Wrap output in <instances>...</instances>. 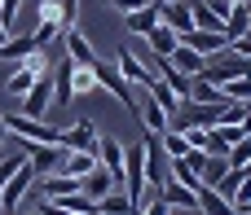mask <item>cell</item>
<instances>
[{"instance_id": "obj_6", "label": "cell", "mask_w": 251, "mask_h": 215, "mask_svg": "<svg viewBox=\"0 0 251 215\" xmlns=\"http://www.w3.org/2000/svg\"><path fill=\"white\" fill-rule=\"evenodd\" d=\"M18 145L26 150V163H31L40 176H49V172H57V167H62V154H66L62 145H31V141H18Z\"/></svg>"}, {"instance_id": "obj_21", "label": "cell", "mask_w": 251, "mask_h": 215, "mask_svg": "<svg viewBox=\"0 0 251 215\" xmlns=\"http://www.w3.org/2000/svg\"><path fill=\"white\" fill-rule=\"evenodd\" d=\"M168 176H172V180H181V185H185V189H194V194L203 189V176H199L185 158H168Z\"/></svg>"}, {"instance_id": "obj_26", "label": "cell", "mask_w": 251, "mask_h": 215, "mask_svg": "<svg viewBox=\"0 0 251 215\" xmlns=\"http://www.w3.org/2000/svg\"><path fill=\"white\" fill-rule=\"evenodd\" d=\"M225 163H229L234 172H243V167H247V163H251V136H243V141H234V145H229Z\"/></svg>"}, {"instance_id": "obj_1", "label": "cell", "mask_w": 251, "mask_h": 215, "mask_svg": "<svg viewBox=\"0 0 251 215\" xmlns=\"http://www.w3.org/2000/svg\"><path fill=\"white\" fill-rule=\"evenodd\" d=\"M93 75H97V88L101 92H115L119 97V106H128V114H137L141 106H137V92H132V84L115 70V62H106V57H97L93 62Z\"/></svg>"}, {"instance_id": "obj_35", "label": "cell", "mask_w": 251, "mask_h": 215, "mask_svg": "<svg viewBox=\"0 0 251 215\" xmlns=\"http://www.w3.org/2000/svg\"><path fill=\"white\" fill-rule=\"evenodd\" d=\"M9 141V128H4V114H0V145Z\"/></svg>"}, {"instance_id": "obj_32", "label": "cell", "mask_w": 251, "mask_h": 215, "mask_svg": "<svg viewBox=\"0 0 251 215\" xmlns=\"http://www.w3.org/2000/svg\"><path fill=\"white\" fill-rule=\"evenodd\" d=\"M18 4H22V0H4V4H0V22H4V26H13V18H18Z\"/></svg>"}, {"instance_id": "obj_11", "label": "cell", "mask_w": 251, "mask_h": 215, "mask_svg": "<svg viewBox=\"0 0 251 215\" xmlns=\"http://www.w3.org/2000/svg\"><path fill=\"white\" fill-rule=\"evenodd\" d=\"M66 88H71V101H84V97L101 92V88H97V75H93V66H75V62H71V75H66Z\"/></svg>"}, {"instance_id": "obj_12", "label": "cell", "mask_w": 251, "mask_h": 215, "mask_svg": "<svg viewBox=\"0 0 251 215\" xmlns=\"http://www.w3.org/2000/svg\"><path fill=\"white\" fill-rule=\"evenodd\" d=\"M93 167H97V154H93V150H66L57 172H66V176H75V180H79V176H88Z\"/></svg>"}, {"instance_id": "obj_23", "label": "cell", "mask_w": 251, "mask_h": 215, "mask_svg": "<svg viewBox=\"0 0 251 215\" xmlns=\"http://www.w3.org/2000/svg\"><path fill=\"white\" fill-rule=\"evenodd\" d=\"M137 119H141V123H146V132H154V136H159V132H168V110H163V106H154V101H150V106H141V110H137Z\"/></svg>"}, {"instance_id": "obj_8", "label": "cell", "mask_w": 251, "mask_h": 215, "mask_svg": "<svg viewBox=\"0 0 251 215\" xmlns=\"http://www.w3.org/2000/svg\"><path fill=\"white\" fill-rule=\"evenodd\" d=\"M93 154H97V163L124 185V145H119L115 136H97V150H93Z\"/></svg>"}, {"instance_id": "obj_42", "label": "cell", "mask_w": 251, "mask_h": 215, "mask_svg": "<svg viewBox=\"0 0 251 215\" xmlns=\"http://www.w3.org/2000/svg\"><path fill=\"white\" fill-rule=\"evenodd\" d=\"M0 4H4V0H0Z\"/></svg>"}, {"instance_id": "obj_10", "label": "cell", "mask_w": 251, "mask_h": 215, "mask_svg": "<svg viewBox=\"0 0 251 215\" xmlns=\"http://www.w3.org/2000/svg\"><path fill=\"white\" fill-rule=\"evenodd\" d=\"M159 22H163V26H172L176 35L194 31V13H190V0H168V4H159Z\"/></svg>"}, {"instance_id": "obj_16", "label": "cell", "mask_w": 251, "mask_h": 215, "mask_svg": "<svg viewBox=\"0 0 251 215\" xmlns=\"http://www.w3.org/2000/svg\"><path fill=\"white\" fill-rule=\"evenodd\" d=\"M190 101H199V106H221V101H225V92H221V84H212V79L194 75V79H190Z\"/></svg>"}, {"instance_id": "obj_19", "label": "cell", "mask_w": 251, "mask_h": 215, "mask_svg": "<svg viewBox=\"0 0 251 215\" xmlns=\"http://www.w3.org/2000/svg\"><path fill=\"white\" fill-rule=\"evenodd\" d=\"M199 215H238V207H234V202H225L216 189H207V185H203V189H199Z\"/></svg>"}, {"instance_id": "obj_24", "label": "cell", "mask_w": 251, "mask_h": 215, "mask_svg": "<svg viewBox=\"0 0 251 215\" xmlns=\"http://www.w3.org/2000/svg\"><path fill=\"white\" fill-rule=\"evenodd\" d=\"M31 84H35V75H31V70H26L22 62H18V66H13V75L4 79V92H9V97H22V92H26Z\"/></svg>"}, {"instance_id": "obj_2", "label": "cell", "mask_w": 251, "mask_h": 215, "mask_svg": "<svg viewBox=\"0 0 251 215\" xmlns=\"http://www.w3.org/2000/svg\"><path fill=\"white\" fill-rule=\"evenodd\" d=\"M35 176H40V172L22 158V167H18V172L9 176V185L0 189V211H22V198H26V189L35 185Z\"/></svg>"}, {"instance_id": "obj_13", "label": "cell", "mask_w": 251, "mask_h": 215, "mask_svg": "<svg viewBox=\"0 0 251 215\" xmlns=\"http://www.w3.org/2000/svg\"><path fill=\"white\" fill-rule=\"evenodd\" d=\"M124 26L132 31V35H150L154 26H159V4H146V9H137V13H124Z\"/></svg>"}, {"instance_id": "obj_18", "label": "cell", "mask_w": 251, "mask_h": 215, "mask_svg": "<svg viewBox=\"0 0 251 215\" xmlns=\"http://www.w3.org/2000/svg\"><path fill=\"white\" fill-rule=\"evenodd\" d=\"M44 180V198H66V194H79V180L75 176H66V172H49V176H40Z\"/></svg>"}, {"instance_id": "obj_28", "label": "cell", "mask_w": 251, "mask_h": 215, "mask_svg": "<svg viewBox=\"0 0 251 215\" xmlns=\"http://www.w3.org/2000/svg\"><path fill=\"white\" fill-rule=\"evenodd\" d=\"M221 92H225V101H251V75H243V79H229V84H221Z\"/></svg>"}, {"instance_id": "obj_36", "label": "cell", "mask_w": 251, "mask_h": 215, "mask_svg": "<svg viewBox=\"0 0 251 215\" xmlns=\"http://www.w3.org/2000/svg\"><path fill=\"white\" fill-rule=\"evenodd\" d=\"M18 215H40V207H35V211H18Z\"/></svg>"}, {"instance_id": "obj_33", "label": "cell", "mask_w": 251, "mask_h": 215, "mask_svg": "<svg viewBox=\"0 0 251 215\" xmlns=\"http://www.w3.org/2000/svg\"><path fill=\"white\" fill-rule=\"evenodd\" d=\"M185 163H190L194 172H203V163H207V154H203V150H185Z\"/></svg>"}, {"instance_id": "obj_29", "label": "cell", "mask_w": 251, "mask_h": 215, "mask_svg": "<svg viewBox=\"0 0 251 215\" xmlns=\"http://www.w3.org/2000/svg\"><path fill=\"white\" fill-rule=\"evenodd\" d=\"M22 158H26V154H9V150H4V158H0V189H4V185H9V176L22 167Z\"/></svg>"}, {"instance_id": "obj_31", "label": "cell", "mask_w": 251, "mask_h": 215, "mask_svg": "<svg viewBox=\"0 0 251 215\" xmlns=\"http://www.w3.org/2000/svg\"><path fill=\"white\" fill-rule=\"evenodd\" d=\"M110 9H119V13H137V9H146L150 0H106Z\"/></svg>"}, {"instance_id": "obj_4", "label": "cell", "mask_w": 251, "mask_h": 215, "mask_svg": "<svg viewBox=\"0 0 251 215\" xmlns=\"http://www.w3.org/2000/svg\"><path fill=\"white\" fill-rule=\"evenodd\" d=\"M181 44H185V48H194L199 57H216V53H225V48H229L225 31H199V26H194V31H185V35H181Z\"/></svg>"}, {"instance_id": "obj_30", "label": "cell", "mask_w": 251, "mask_h": 215, "mask_svg": "<svg viewBox=\"0 0 251 215\" xmlns=\"http://www.w3.org/2000/svg\"><path fill=\"white\" fill-rule=\"evenodd\" d=\"M229 202H234L238 211L251 202V172H247V167H243V180H238V189H234V198H229Z\"/></svg>"}, {"instance_id": "obj_20", "label": "cell", "mask_w": 251, "mask_h": 215, "mask_svg": "<svg viewBox=\"0 0 251 215\" xmlns=\"http://www.w3.org/2000/svg\"><path fill=\"white\" fill-rule=\"evenodd\" d=\"M40 44H35V35L26 31V35H9V44L0 48V62H22L26 53H35Z\"/></svg>"}, {"instance_id": "obj_14", "label": "cell", "mask_w": 251, "mask_h": 215, "mask_svg": "<svg viewBox=\"0 0 251 215\" xmlns=\"http://www.w3.org/2000/svg\"><path fill=\"white\" fill-rule=\"evenodd\" d=\"M97 211H101V215H137L141 207H137L124 189H110L106 198H97Z\"/></svg>"}, {"instance_id": "obj_9", "label": "cell", "mask_w": 251, "mask_h": 215, "mask_svg": "<svg viewBox=\"0 0 251 215\" xmlns=\"http://www.w3.org/2000/svg\"><path fill=\"white\" fill-rule=\"evenodd\" d=\"M110 189H124V185H119V180H115L101 163H97L88 176H79V194H84V198H93V202H97V198H106Z\"/></svg>"}, {"instance_id": "obj_27", "label": "cell", "mask_w": 251, "mask_h": 215, "mask_svg": "<svg viewBox=\"0 0 251 215\" xmlns=\"http://www.w3.org/2000/svg\"><path fill=\"white\" fill-rule=\"evenodd\" d=\"M225 172H229V163H225V158H216V154H207V163H203V172H199V176H203V185H207V189H216V180H221Z\"/></svg>"}, {"instance_id": "obj_22", "label": "cell", "mask_w": 251, "mask_h": 215, "mask_svg": "<svg viewBox=\"0 0 251 215\" xmlns=\"http://www.w3.org/2000/svg\"><path fill=\"white\" fill-rule=\"evenodd\" d=\"M35 18H40L35 26H49V31H57V35L66 31V26H62V0H40V9H35Z\"/></svg>"}, {"instance_id": "obj_41", "label": "cell", "mask_w": 251, "mask_h": 215, "mask_svg": "<svg viewBox=\"0 0 251 215\" xmlns=\"http://www.w3.org/2000/svg\"><path fill=\"white\" fill-rule=\"evenodd\" d=\"M247 172H251V163H247Z\"/></svg>"}, {"instance_id": "obj_34", "label": "cell", "mask_w": 251, "mask_h": 215, "mask_svg": "<svg viewBox=\"0 0 251 215\" xmlns=\"http://www.w3.org/2000/svg\"><path fill=\"white\" fill-rule=\"evenodd\" d=\"M4 44H9V26L0 22V48H4Z\"/></svg>"}, {"instance_id": "obj_3", "label": "cell", "mask_w": 251, "mask_h": 215, "mask_svg": "<svg viewBox=\"0 0 251 215\" xmlns=\"http://www.w3.org/2000/svg\"><path fill=\"white\" fill-rule=\"evenodd\" d=\"M115 62H119V75H124L132 88H150V84L159 79V75H154V66H146L132 48H119V53H115Z\"/></svg>"}, {"instance_id": "obj_37", "label": "cell", "mask_w": 251, "mask_h": 215, "mask_svg": "<svg viewBox=\"0 0 251 215\" xmlns=\"http://www.w3.org/2000/svg\"><path fill=\"white\" fill-rule=\"evenodd\" d=\"M238 215H251V202H247V207H243V211H238Z\"/></svg>"}, {"instance_id": "obj_17", "label": "cell", "mask_w": 251, "mask_h": 215, "mask_svg": "<svg viewBox=\"0 0 251 215\" xmlns=\"http://www.w3.org/2000/svg\"><path fill=\"white\" fill-rule=\"evenodd\" d=\"M168 62H172L176 70H185L190 79H194V75H203V66H207V57H199V53H194V48H185V44H176Z\"/></svg>"}, {"instance_id": "obj_15", "label": "cell", "mask_w": 251, "mask_h": 215, "mask_svg": "<svg viewBox=\"0 0 251 215\" xmlns=\"http://www.w3.org/2000/svg\"><path fill=\"white\" fill-rule=\"evenodd\" d=\"M146 44H150V53H154V57H172V48L181 44V35H176L172 26H163V22H159V26L146 35Z\"/></svg>"}, {"instance_id": "obj_38", "label": "cell", "mask_w": 251, "mask_h": 215, "mask_svg": "<svg viewBox=\"0 0 251 215\" xmlns=\"http://www.w3.org/2000/svg\"><path fill=\"white\" fill-rule=\"evenodd\" d=\"M247 22H251V0H247Z\"/></svg>"}, {"instance_id": "obj_40", "label": "cell", "mask_w": 251, "mask_h": 215, "mask_svg": "<svg viewBox=\"0 0 251 215\" xmlns=\"http://www.w3.org/2000/svg\"><path fill=\"white\" fill-rule=\"evenodd\" d=\"M150 4H168V0H150Z\"/></svg>"}, {"instance_id": "obj_39", "label": "cell", "mask_w": 251, "mask_h": 215, "mask_svg": "<svg viewBox=\"0 0 251 215\" xmlns=\"http://www.w3.org/2000/svg\"><path fill=\"white\" fill-rule=\"evenodd\" d=\"M229 4H247V0H229Z\"/></svg>"}, {"instance_id": "obj_5", "label": "cell", "mask_w": 251, "mask_h": 215, "mask_svg": "<svg viewBox=\"0 0 251 215\" xmlns=\"http://www.w3.org/2000/svg\"><path fill=\"white\" fill-rule=\"evenodd\" d=\"M57 145H62V150H97V128H93V119H79V123L62 128V132H57Z\"/></svg>"}, {"instance_id": "obj_7", "label": "cell", "mask_w": 251, "mask_h": 215, "mask_svg": "<svg viewBox=\"0 0 251 215\" xmlns=\"http://www.w3.org/2000/svg\"><path fill=\"white\" fill-rule=\"evenodd\" d=\"M62 44H66V62H75V66H93V62H97V48L88 44V35H84L79 26L62 31Z\"/></svg>"}, {"instance_id": "obj_25", "label": "cell", "mask_w": 251, "mask_h": 215, "mask_svg": "<svg viewBox=\"0 0 251 215\" xmlns=\"http://www.w3.org/2000/svg\"><path fill=\"white\" fill-rule=\"evenodd\" d=\"M146 92H150V101H154V106H163V110H168V114H172V110H176V101H185V97H176V92H172V88H168V84H163V79H154V84H150V88H146Z\"/></svg>"}]
</instances>
